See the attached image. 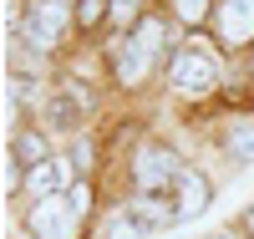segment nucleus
Masks as SVG:
<instances>
[{
    "instance_id": "obj_9",
    "label": "nucleus",
    "mask_w": 254,
    "mask_h": 239,
    "mask_svg": "<svg viewBox=\"0 0 254 239\" xmlns=\"http://www.w3.org/2000/svg\"><path fill=\"white\" fill-rule=\"evenodd\" d=\"M15 158L31 163V168H41V163H46V143H41L36 133H20V138H15Z\"/></svg>"
},
{
    "instance_id": "obj_1",
    "label": "nucleus",
    "mask_w": 254,
    "mask_h": 239,
    "mask_svg": "<svg viewBox=\"0 0 254 239\" xmlns=\"http://www.w3.org/2000/svg\"><path fill=\"white\" fill-rule=\"evenodd\" d=\"M158 51H163V20H142L137 36L122 46V81H127V86L142 81V77H147V67L158 61Z\"/></svg>"
},
{
    "instance_id": "obj_14",
    "label": "nucleus",
    "mask_w": 254,
    "mask_h": 239,
    "mask_svg": "<svg viewBox=\"0 0 254 239\" xmlns=\"http://www.w3.org/2000/svg\"><path fill=\"white\" fill-rule=\"evenodd\" d=\"M107 239H142V224H137V219H117Z\"/></svg>"
},
{
    "instance_id": "obj_10",
    "label": "nucleus",
    "mask_w": 254,
    "mask_h": 239,
    "mask_svg": "<svg viewBox=\"0 0 254 239\" xmlns=\"http://www.w3.org/2000/svg\"><path fill=\"white\" fill-rule=\"evenodd\" d=\"M132 219H137V224H168V219H173V209H163L158 199H137V204H132Z\"/></svg>"
},
{
    "instance_id": "obj_11",
    "label": "nucleus",
    "mask_w": 254,
    "mask_h": 239,
    "mask_svg": "<svg viewBox=\"0 0 254 239\" xmlns=\"http://www.w3.org/2000/svg\"><path fill=\"white\" fill-rule=\"evenodd\" d=\"M229 148H234L239 158H254V122H234V133H229Z\"/></svg>"
},
{
    "instance_id": "obj_2",
    "label": "nucleus",
    "mask_w": 254,
    "mask_h": 239,
    "mask_svg": "<svg viewBox=\"0 0 254 239\" xmlns=\"http://www.w3.org/2000/svg\"><path fill=\"white\" fill-rule=\"evenodd\" d=\"M26 229H31V239H71V229H76V209H71L66 199H36Z\"/></svg>"
},
{
    "instance_id": "obj_4",
    "label": "nucleus",
    "mask_w": 254,
    "mask_h": 239,
    "mask_svg": "<svg viewBox=\"0 0 254 239\" xmlns=\"http://www.w3.org/2000/svg\"><path fill=\"white\" fill-rule=\"evenodd\" d=\"M61 26H66V0H36V10L26 20V41L36 51H51V41H56Z\"/></svg>"
},
{
    "instance_id": "obj_13",
    "label": "nucleus",
    "mask_w": 254,
    "mask_h": 239,
    "mask_svg": "<svg viewBox=\"0 0 254 239\" xmlns=\"http://www.w3.org/2000/svg\"><path fill=\"white\" fill-rule=\"evenodd\" d=\"M178 5V15L188 20V26H193V20H203V10H208V0H173Z\"/></svg>"
},
{
    "instance_id": "obj_12",
    "label": "nucleus",
    "mask_w": 254,
    "mask_h": 239,
    "mask_svg": "<svg viewBox=\"0 0 254 239\" xmlns=\"http://www.w3.org/2000/svg\"><path fill=\"white\" fill-rule=\"evenodd\" d=\"M107 5H112V0H81V5H76V15H81V26H97V20L107 15Z\"/></svg>"
},
{
    "instance_id": "obj_7",
    "label": "nucleus",
    "mask_w": 254,
    "mask_h": 239,
    "mask_svg": "<svg viewBox=\"0 0 254 239\" xmlns=\"http://www.w3.org/2000/svg\"><path fill=\"white\" fill-rule=\"evenodd\" d=\"M203 204H208V183H203V173L183 168V173H178V219H193V214H203Z\"/></svg>"
},
{
    "instance_id": "obj_8",
    "label": "nucleus",
    "mask_w": 254,
    "mask_h": 239,
    "mask_svg": "<svg viewBox=\"0 0 254 239\" xmlns=\"http://www.w3.org/2000/svg\"><path fill=\"white\" fill-rule=\"evenodd\" d=\"M26 188L36 193V199H61V188H66V168H61L56 158H46L41 168H31V178H26Z\"/></svg>"
},
{
    "instance_id": "obj_6",
    "label": "nucleus",
    "mask_w": 254,
    "mask_h": 239,
    "mask_svg": "<svg viewBox=\"0 0 254 239\" xmlns=\"http://www.w3.org/2000/svg\"><path fill=\"white\" fill-rule=\"evenodd\" d=\"M214 20H219V36L229 41V46L254 41V0H224Z\"/></svg>"
},
{
    "instance_id": "obj_17",
    "label": "nucleus",
    "mask_w": 254,
    "mask_h": 239,
    "mask_svg": "<svg viewBox=\"0 0 254 239\" xmlns=\"http://www.w3.org/2000/svg\"><path fill=\"white\" fill-rule=\"evenodd\" d=\"M249 229H254V209H249Z\"/></svg>"
},
{
    "instance_id": "obj_3",
    "label": "nucleus",
    "mask_w": 254,
    "mask_h": 239,
    "mask_svg": "<svg viewBox=\"0 0 254 239\" xmlns=\"http://www.w3.org/2000/svg\"><path fill=\"white\" fill-rule=\"evenodd\" d=\"M168 77H173L178 92H208V86L219 81V61L203 56V51H178L173 67H168Z\"/></svg>"
},
{
    "instance_id": "obj_5",
    "label": "nucleus",
    "mask_w": 254,
    "mask_h": 239,
    "mask_svg": "<svg viewBox=\"0 0 254 239\" xmlns=\"http://www.w3.org/2000/svg\"><path fill=\"white\" fill-rule=\"evenodd\" d=\"M173 173H183L173 148H142L137 153V188L142 193H158L163 183H173Z\"/></svg>"
},
{
    "instance_id": "obj_16",
    "label": "nucleus",
    "mask_w": 254,
    "mask_h": 239,
    "mask_svg": "<svg viewBox=\"0 0 254 239\" xmlns=\"http://www.w3.org/2000/svg\"><path fill=\"white\" fill-rule=\"evenodd\" d=\"M132 10H137V0H112V26H127Z\"/></svg>"
},
{
    "instance_id": "obj_15",
    "label": "nucleus",
    "mask_w": 254,
    "mask_h": 239,
    "mask_svg": "<svg viewBox=\"0 0 254 239\" xmlns=\"http://www.w3.org/2000/svg\"><path fill=\"white\" fill-rule=\"evenodd\" d=\"M87 199H92V188H87V183H71V193H66V204L76 209V219H81V214H87Z\"/></svg>"
}]
</instances>
